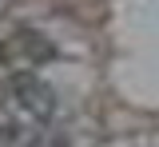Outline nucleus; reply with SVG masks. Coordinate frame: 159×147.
Listing matches in <instances>:
<instances>
[{
	"label": "nucleus",
	"mask_w": 159,
	"mask_h": 147,
	"mask_svg": "<svg viewBox=\"0 0 159 147\" xmlns=\"http://www.w3.org/2000/svg\"><path fill=\"white\" fill-rule=\"evenodd\" d=\"M12 100H16V107L24 115H32L36 123H48V119L56 115V91L44 84L40 76H32V72H24V76L12 80Z\"/></svg>",
	"instance_id": "obj_1"
},
{
	"label": "nucleus",
	"mask_w": 159,
	"mask_h": 147,
	"mask_svg": "<svg viewBox=\"0 0 159 147\" xmlns=\"http://www.w3.org/2000/svg\"><path fill=\"white\" fill-rule=\"evenodd\" d=\"M8 52H12L20 64H44V60L56 56V48L44 40V36H36V32H16L12 44H8Z\"/></svg>",
	"instance_id": "obj_2"
}]
</instances>
